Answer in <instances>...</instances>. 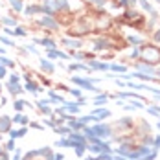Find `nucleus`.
<instances>
[{
  "instance_id": "nucleus-1",
  "label": "nucleus",
  "mask_w": 160,
  "mask_h": 160,
  "mask_svg": "<svg viewBox=\"0 0 160 160\" xmlns=\"http://www.w3.org/2000/svg\"><path fill=\"white\" fill-rule=\"evenodd\" d=\"M144 57H145V61H151V63H157V61H160V52H158V48L147 46V48L144 50Z\"/></svg>"
},
{
  "instance_id": "nucleus-2",
  "label": "nucleus",
  "mask_w": 160,
  "mask_h": 160,
  "mask_svg": "<svg viewBox=\"0 0 160 160\" xmlns=\"http://www.w3.org/2000/svg\"><path fill=\"white\" fill-rule=\"evenodd\" d=\"M41 24H42V26H46V28H53V30L57 28L55 20H52V18H48V17H46V18H41Z\"/></svg>"
},
{
  "instance_id": "nucleus-3",
  "label": "nucleus",
  "mask_w": 160,
  "mask_h": 160,
  "mask_svg": "<svg viewBox=\"0 0 160 160\" xmlns=\"http://www.w3.org/2000/svg\"><path fill=\"white\" fill-rule=\"evenodd\" d=\"M41 66H42L46 72H53V66H52V63H48L46 59H42V61H41Z\"/></svg>"
},
{
  "instance_id": "nucleus-4",
  "label": "nucleus",
  "mask_w": 160,
  "mask_h": 160,
  "mask_svg": "<svg viewBox=\"0 0 160 160\" xmlns=\"http://www.w3.org/2000/svg\"><path fill=\"white\" fill-rule=\"evenodd\" d=\"M64 44H66V46H72V48H79V46H81L79 41H68V39L64 41Z\"/></svg>"
},
{
  "instance_id": "nucleus-5",
  "label": "nucleus",
  "mask_w": 160,
  "mask_h": 160,
  "mask_svg": "<svg viewBox=\"0 0 160 160\" xmlns=\"http://www.w3.org/2000/svg\"><path fill=\"white\" fill-rule=\"evenodd\" d=\"M9 2H11V6L15 8L17 11H20V9H22V2H20V0H9Z\"/></svg>"
},
{
  "instance_id": "nucleus-6",
  "label": "nucleus",
  "mask_w": 160,
  "mask_h": 160,
  "mask_svg": "<svg viewBox=\"0 0 160 160\" xmlns=\"http://www.w3.org/2000/svg\"><path fill=\"white\" fill-rule=\"evenodd\" d=\"M37 42H41V44H44V46H48V48H53V42H52L50 39H42V41H37Z\"/></svg>"
},
{
  "instance_id": "nucleus-7",
  "label": "nucleus",
  "mask_w": 160,
  "mask_h": 160,
  "mask_svg": "<svg viewBox=\"0 0 160 160\" xmlns=\"http://www.w3.org/2000/svg\"><path fill=\"white\" fill-rule=\"evenodd\" d=\"M39 11H41V8H37V6H32V8H28V9H26V13H28V15H30V13H39Z\"/></svg>"
},
{
  "instance_id": "nucleus-8",
  "label": "nucleus",
  "mask_w": 160,
  "mask_h": 160,
  "mask_svg": "<svg viewBox=\"0 0 160 160\" xmlns=\"http://www.w3.org/2000/svg\"><path fill=\"white\" fill-rule=\"evenodd\" d=\"M28 90H32V92H35V90H39L37 87H35V83H28V87H26Z\"/></svg>"
},
{
  "instance_id": "nucleus-9",
  "label": "nucleus",
  "mask_w": 160,
  "mask_h": 160,
  "mask_svg": "<svg viewBox=\"0 0 160 160\" xmlns=\"http://www.w3.org/2000/svg\"><path fill=\"white\" fill-rule=\"evenodd\" d=\"M13 33H17V35H26V32H24L22 28H17V30H13Z\"/></svg>"
},
{
  "instance_id": "nucleus-10",
  "label": "nucleus",
  "mask_w": 160,
  "mask_h": 160,
  "mask_svg": "<svg viewBox=\"0 0 160 160\" xmlns=\"http://www.w3.org/2000/svg\"><path fill=\"white\" fill-rule=\"evenodd\" d=\"M0 61H2V63L6 64V66H11V64H13V63H11V61H9V59H6V57H2Z\"/></svg>"
},
{
  "instance_id": "nucleus-11",
  "label": "nucleus",
  "mask_w": 160,
  "mask_h": 160,
  "mask_svg": "<svg viewBox=\"0 0 160 160\" xmlns=\"http://www.w3.org/2000/svg\"><path fill=\"white\" fill-rule=\"evenodd\" d=\"M2 42H6V44H13V42H11L9 39H6V37H2Z\"/></svg>"
},
{
  "instance_id": "nucleus-12",
  "label": "nucleus",
  "mask_w": 160,
  "mask_h": 160,
  "mask_svg": "<svg viewBox=\"0 0 160 160\" xmlns=\"http://www.w3.org/2000/svg\"><path fill=\"white\" fill-rule=\"evenodd\" d=\"M6 76V70H4V66H0V78H4Z\"/></svg>"
}]
</instances>
